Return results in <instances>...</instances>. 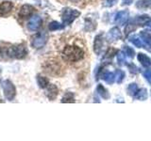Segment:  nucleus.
Returning <instances> with one entry per match:
<instances>
[{"label": "nucleus", "instance_id": "f257e3e1", "mask_svg": "<svg viewBox=\"0 0 151 141\" xmlns=\"http://www.w3.org/2000/svg\"><path fill=\"white\" fill-rule=\"evenodd\" d=\"M61 56L67 62H78L84 58L85 51L78 44H67L63 48Z\"/></svg>", "mask_w": 151, "mask_h": 141}, {"label": "nucleus", "instance_id": "f03ea898", "mask_svg": "<svg viewBox=\"0 0 151 141\" xmlns=\"http://www.w3.org/2000/svg\"><path fill=\"white\" fill-rule=\"evenodd\" d=\"M6 54H7V58H9L22 59L25 58L27 54L26 44L21 43V44L11 46V47H9V48H6Z\"/></svg>", "mask_w": 151, "mask_h": 141}, {"label": "nucleus", "instance_id": "7ed1b4c3", "mask_svg": "<svg viewBox=\"0 0 151 141\" xmlns=\"http://www.w3.org/2000/svg\"><path fill=\"white\" fill-rule=\"evenodd\" d=\"M80 15V12L77 9H71V8H65L63 9V13H61V20L64 26L71 25L76 19Z\"/></svg>", "mask_w": 151, "mask_h": 141}, {"label": "nucleus", "instance_id": "20e7f679", "mask_svg": "<svg viewBox=\"0 0 151 141\" xmlns=\"http://www.w3.org/2000/svg\"><path fill=\"white\" fill-rule=\"evenodd\" d=\"M1 85H2L4 96L6 97L7 100L12 101L16 95V88L12 84V82L9 81V80H5V81L1 83Z\"/></svg>", "mask_w": 151, "mask_h": 141}, {"label": "nucleus", "instance_id": "39448f33", "mask_svg": "<svg viewBox=\"0 0 151 141\" xmlns=\"http://www.w3.org/2000/svg\"><path fill=\"white\" fill-rule=\"evenodd\" d=\"M47 34L45 32H39L38 34H36L34 37H33L32 41H31V45L33 48L35 49H41L42 48L47 42Z\"/></svg>", "mask_w": 151, "mask_h": 141}, {"label": "nucleus", "instance_id": "423d86ee", "mask_svg": "<svg viewBox=\"0 0 151 141\" xmlns=\"http://www.w3.org/2000/svg\"><path fill=\"white\" fill-rule=\"evenodd\" d=\"M42 26V18L38 15H34L30 18V20L27 23V29L29 31H37L40 28V26Z\"/></svg>", "mask_w": 151, "mask_h": 141}, {"label": "nucleus", "instance_id": "0eeeda50", "mask_svg": "<svg viewBox=\"0 0 151 141\" xmlns=\"http://www.w3.org/2000/svg\"><path fill=\"white\" fill-rule=\"evenodd\" d=\"M103 46H104V37L102 33H100V34L96 36L93 41V51L97 56L101 54V52L103 50Z\"/></svg>", "mask_w": 151, "mask_h": 141}, {"label": "nucleus", "instance_id": "6e6552de", "mask_svg": "<svg viewBox=\"0 0 151 141\" xmlns=\"http://www.w3.org/2000/svg\"><path fill=\"white\" fill-rule=\"evenodd\" d=\"M33 12H34V8H33L31 5L26 4V5H24V6L21 7L18 15L22 19H26V18L30 17Z\"/></svg>", "mask_w": 151, "mask_h": 141}, {"label": "nucleus", "instance_id": "1a4fd4ad", "mask_svg": "<svg viewBox=\"0 0 151 141\" xmlns=\"http://www.w3.org/2000/svg\"><path fill=\"white\" fill-rule=\"evenodd\" d=\"M129 41L134 46L138 47V48H145L146 50H151V44L145 43V42L144 41H142L138 36H135V35L132 36L129 39Z\"/></svg>", "mask_w": 151, "mask_h": 141}, {"label": "nucleus", "instance_id": "9d476101", "mask_svg": "<svg viewBox=\"0 0 151 141\" xmlns=\"http://www.w3.org/2000/svg\"><path fill=\"white\" fill-rule=\"evenodd\" d=\"M46 90H45V95L47 96V98L49 99L50 101H53L56 99V97L58 96L59 94V89L57 88L54 84H48V86L46 88Z\"/></svg>", "mask_w": 151, "mask_h": 141}, {"label": "nucleus", "instance_id": "9b49d317", "mask_svg": "<svg viewBox=\"0 0 151 141\" xmlns=\"http://www.w3.org/2000/svg\"><path fill=\"white\" fill-rule=\"evenodd\" d=\"M100 73L101 75V77L102 79L105 81L107 84L109 85H111L114 83L115 81V77H116V75L114 73H111V72H102V70L101 69H99L98 70V74ZM98 74H97V76H98Z\"/></svg>", "mask_w": 151, "mask_h": 141}, {"label": "nucleus", "instance_id": "f8f14e48", "mask_svg": "<svg viewBox=\"0 0 151 141\" xmlns=\"http://www.w3.org/2000/svg\"><path fill=\"white\" fill-rule=\"evenodd\" d=\"M129 18V11H121L119 12L116 13V15L114 17V23L116 25H124L125 22Z\"/></svg>", "mask_w": 151, "mask_h": 141}, {"label": "nucleus", "instance_id": "ddd939ff", "mask_svg": "<svg viewBox=\"0 0 151 141\" xmlns=\"http://www.w3.org/2000/svg\"><path fill=\"white\" fill-rule=\"evenodd\" d=\"M108 40L110 41H118L122 38V33L120 31V29L118 27H112L111 29L109 31L108 33Z\"/></svg>", "mask_w": 151, "mask_h": 141}, {"label": "nucleus", "instance_id": "4468645a", "mask_svg": "<svg viewBox=\"0 0 151 141\" xmlns=\"http://www.w3.org/2000/svg\"><path fill=\"white\" fill-rule=\"evenodd\" d=\"M13 8V5L9 1H4L3 3L0 4V14L1 15H7L8 13L12 11Z\"/></svg>", "mask_w": 151, "mask_h": 141}, {"label": "nucleus", "instance_id": "2eb2a0df", "mask_svg": "<svg viewBox=\"0 0 151 141\" xmlns=\"http://www.w3.org/2000/svg\"><path fill=\"white\" fill-rule=\"evenodd\" d=\"M137 58H138L139 62L144 66V67H151V58L148 56H146L144 53H139L137 56Z\"/></svg>", "mask_w": 151, "mask_h": 141}, {"label": "nucleus", "instance_id": "dca6fc26", "mask_svg": "<svg viewBox=\"0 0 151 141\" xmlns=\"http://www.w3.org/2000/svg\"><path fill=\"white\" fill-rule=\"evenodd\" d=\"M134 23L136 24L137 26H146V24H147L150 20V16L147 15V14H143V15H140V16H137L135 19H133Z\"/></svg>", "mask_w": 151, "mask_h": 141}, {"label": "nucleus", "instance_id": "f3484780", "mask_svg": "<svg viewBox=\"0 0 151 141\" xmlns=\"http://www.w3.org/2000/svg\"><path fill=\"white\" fill-rule=\"evenodd\" d=\"M96 91L97 93L99 94V96L101 98H103L104 100H108V99H110V93L109 91L106 89V88L103 86V85L99 84L97 88H96Z\"/></svg>", "mask_w": 151, "mask_h": 141}, {"label": "nucleus", "instance_id": "a211bd4d", "mask_svg": "<svg viewBox=\"0 0 151 141\" xmlns=\"http://www.w3.org/2000/svg\"><path fill=\"white\" fill-rule=\"evenodd\" d=\"M136 8L139 9H151V0H139L136 3Z\"/></svg>", "mask_w": 151, "mask_h": 141}, {"label": "nucleus", "instance_id": "6ab92c4d", "mask_svg": "<svg viewBox=\"0 0 151 141\" xmlns=\"http://www.w3.org/2000/svg\"><path fill=\"white\" fill-rule=\"evenodd\" d=\"M137 100H140V101H145L147 99V91H146L145 88H141L138 89V91L136 92L135 96H134Z\"/></svg>", "mask_w": 151, "mask_h": 141}, {"label": "nucleus", "instance_id": "aec40b11", "mask_svg": "<svg viewBox=\"0 0 151 141\" xmlns=\"http://www.w3.org/2000/svg\"><path fill=\"white\" fill-rule=\"evenodd\" d=\"M96 28V23L92 19H86L85 20V30L87 31H93Z\"/></svg>", "mask_w": 151, "mask_h": 141}, {"label": "nucleus", "instance_id": "412c9836", "mask_svg": "<svg viewBox=\"0 0 151 141\" xmlns=\"http://www.w3.org/2000/svg\"><path fill=\"white\" fill-rule=\"evenodd\" d=\"M136 27H137V25L134 23L133 20L129 22V23H127V25L126 26V27H125V35L127 37V36H129V34H130L131 32H133L136 29Z\"/></svg>", "mask_w": 151, "mask_h": 141}, {"label": "nucleus", "instance_id": "4be33fe9", "mask_svg": "<svg viewBox=\"0 0 151 141\" xmlns=\"http://www.w3.org/2000/svg\"><path fill=\"white\" fill-rule=\"evenodd\" d=\"M37 82H38V85H39V87L42 88H45L49 84L48 79L45 76H41V75H38L37 76Z\"/></svg>", "mask_w": 151, "mask_h": 141}, {"label": "nucleus", "instance_id": "5701e85b", "mask_svg": "<svg viewBox=\"0 0 151 141\" xmlns=\"http://www.w3.org/2000/svg\"><path fill=\"white\" fill-rule=\"evenodd\" d=\"M118 54V50L113 48V47H110L107 52L105 53V56H104V59H111L113 56H114L115 55Z\"/></svg>", "mask_w": 151, "mask_h": 141}, {"label": "nucleus", "instance_id": "b1692460", "mask_svg": "<svg viewBox=\"0 0 151 141\" xmlns=\"http://www.w3.org/2000/svg\"><path fill=\"white\" fill-rule=\"evenodd\" d=\"M123 53H124L127 58H134V56H135V52L134 50L131 48V47L129 46H127V45H125V46H123Z\"/></svg>", "mask_w": 151, "mask_h": 141}, {"label": "nucleus", "instance_id": "393cba45", "mask_svg": "<svg viewBox=\"0 0 151 141\" xmlns=\"http://www.w3.org/2000/svg\"><path fill=\"white\" fill-rule=\"evenodd\" d=\"M64 27L63 25H61V24L58 23V22H51L49 25H48V29L50 31H56V30H60L63 29V28Z\"/></svg>", "mask_w": 151, "mask_h": 141}, {"label": "nucleus", "instance_id": "a878e982", "mask_svg": "<svg viewBox=\"0 0 151 141\" xmlns=\"http://www.w3.org/2000/svg\"><path fill=\"white\" fill-rule=\"evenodd\" d=\"M61 103H75V96L72 92H66L61 99Z\"/></svg>", "mask_w": 151, "mask_h": 141}, {"label": "nucleus", "instance_id": "bb28decb", "mask_svg": "<svg viewBox=\"0 0 151 141\" xmlns=\"http://www.w3.org/2000/svg\"><path fill=\"white\" fill-rule=\"evenodd\" d=\"M137 91H138V86H137V84L131 83L129 85V87H127V93H129V95L133 97L135 96Z\"/></svg>", "mask_w": 151, "mask_h": 141}, {"label": "nucleus", "instance_id": "cd10ccee", "mask_svg": "<svg viewBox=\"0 0 151 141\" xmlns=\"http://www.w3.org/2000/svg\"><path fill=\"white\" fill-rule=\"evenodd\" d=\"M140 36H141V38L143 39V41L145 42V43L150 44V42H151V33L146 32V31H141Z\"/></svg>", "mask_w": 151, "mask_h": 141}, {"label": "nucleus", "instance_id": "c85d7f7f", "mask_svg": "<svg viewBox=\"0 0 151 141\" xmlns=\"http://www.w3.org/2000/svg\"><path fill=\"white\" fill-rule=\"evenodd\" d=\"M116 74H117V83L118 84H121L123 82V80H124L125 77H126V73H125L124 70H116Z\"/></svg>", "mask_w": 151, "mask_h": 141}, {"label": "nucleus", "instance_id": "c756f323", "mask_svg": "<svg viewBox=\"0 0 151 141\" xmlns=\"http://www.w3.org/2000/svg\"><path fill=\"white\" fill-rule=\"evenodd\" d=\"M117 62L120 66H123L124 64H126V55L124 53H119L118 52L117 54Z\"/></svg>", "mask_w": 151, "mask_h": 141}, {"label": "nucleus", "instance_id": "7c9ffc66", "mask_svg": "<svg viewBox=\"0 0 151 141\" xmlns=\"http://www.w3.org/2000/svg\"><path fill=\"white\" fill-rule=\"evenodd\" d=\"M143 75H144V77L145 78V80L149 83V85L151 86V70L150 69H147V70H145V72L143 73Z\"/></svg>", "mask_w": 151, "mask_h": 141}, {"label": "nucleus", "instance_id": "2f4dec72", "mask_svg": "<svg viewBox=\"0 0 151 141\" xmlns=\"http://www.w3.org/2000/svg\"><path fill=\"white\" fill-rule=\"evenodd\" d=\"M127 68H129V72H130L131 73H133V74H135V73H139V69L137 68L133 63H131V64H129V65H127Z\"/></svg>", "mask_w": 151, "mask_h": 141}, {"label": "nucleus", "instance_id": "473e14b6", "mask_svg": "<svg viewBox=\"0 0 151 141\" xmlns=\"http://www.w3.org/2000/svg\"><path fill=\"white\" fill-rule=\"evenodd\" d=\"M117 2V0H106L105 2V6L107 7H112L113 5H115Z\"/></svg>", "mask_w": 151, "mask_h": 141}, {"label": "nucleus", "instance_id": "72a5a7b5", "mask_svg": "<svg viewBox=\"0 0 151 141\" xmlns=\"http://www.w3.org/2000/svg\"><path fill=\"white\" fill-rule=\"evenodd\" d=\"M133 2V0H122V5H124V6H129V5L132 4Z\"/></svg>", "mask_w": 151, "mask_h": 141}, {"label": "nucleus", "instance_id": "f704fd0d", "mask_svg": "<svg viewBox=\"0 0 151 141\" xmlns=\"http://www.w3.org/2000/svg\"><path fill=\"white\" fill-rule=\"evenodd\" d=\"M69 1L73 2V3H78V2H79V1H80V0H69Z\"/></svg>", "mask_w": 151, "mask_h": 141}]
</instances>
